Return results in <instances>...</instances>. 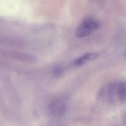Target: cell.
<instances>
[{"label":"cell","mask_w":126,"mask_h":126,"mask_svg":"<svg viewBox=\"0 0 126 126\" xmlns=\"http://www.w3.org/2000/svg\"><path fill=\"white\" fill-rule=\"evenodd\" d=\"M50 109L52 113L62 115L65 112L66 107L62 100L56 99L51 104Z\"/></svg>","instance_id":"obj_4"},{"label":"cell","mask_w":126,"mask_h":126,"mask_svg":"<svg viewBox=\"0 0 126 126\" xmlns=\"http://www.w3.org/2000/svg\"><path fill=\"white\" fill-rule=\"evenodd\" d=\"M63 73L62 68L60 67H57L54 70V74L56 77H59L62 75Z\"/></svg>","instance_id":"obj_5"},{"label":"cell","mask_w":126,"mask_h":126,"mask_svg":"<svg viewBox=\"0 0 126 126\" xmlns=\"http://www.w3.org/2000/svg\"><path fill=\"white\" fill-rule=\"evenodd\" d=\"M124 56H125V57H126V51H125V52Z\"/></svg>","instance_id":"obj_6"},{"label":"cell","mask_w":126,"mask_h":126,"mask_svg":"<svg viewBox=\"0 0 126 126\" xmlns=\"http://www.w3.org/2000/svg\"><path fill=\"white\" fill-rule=\"evenodd\" d=\"M109 99L121 102L126 100V81H118L110 82L105 88Z\"/></svg>","instance_id":"obj_1"},{"label":"cell","mask_w":126,"mask_h":126,"mask_svg":"<svg viewBox=\"0 0 126 126\" xmlns=\"http://www.w3.org/2000/svg\"><path fill=\"white\" fill-rule=\"evenodd\" d=\"M99 26V22L94 18L91 17L85 18L77 27L76 31V36L79 38L87 36Z\"/></svg>","instance_id":"obj_2"},{"label":"cell","mask_w":126,"mask_h":126,"mask_svg":"<svg viewBox=\"0 0 126 126\" xmlns=\"http://www.w3.org/2000/svg\"><path fill=\"white\" fill-rule=\"evenodd\" d=\"M98 56V53L93 52L87 53L76 59L73 63V65L76 67H80L88 61L95 60Z\"/></svg>","instance_id":"obj_3"}]
</instances>
